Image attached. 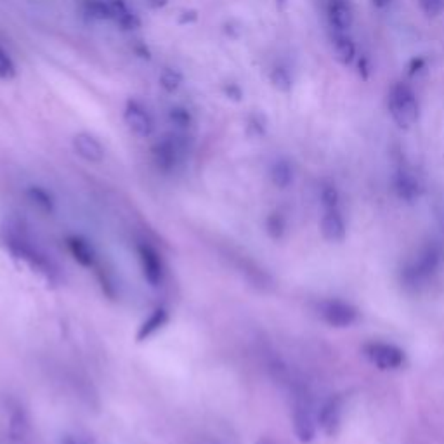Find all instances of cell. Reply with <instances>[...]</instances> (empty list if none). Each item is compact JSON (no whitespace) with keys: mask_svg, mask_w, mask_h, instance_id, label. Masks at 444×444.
I'll return each mask as SVG.
<instances>
[{"mask_svg":"<svg viewBox=\"0 0 444 444\" xmlns=\"http://www.w3.org/2000/svg\"><path fill=\"white\" fill-rule=\"evenodd\" d=\"M0 245L4 247L9 255H12V259L28 266L47 283H59V266L26 226L19 224V222H6L0 228Z\"/></svg>","mask_w":444,"mask_h":444,"instance_id":"cell-1","label":"cell"},{"mask_svg":"<svg viewBox=\"0 0 444 444\" xmlns=\"http://www.w3.org/2000/svg\"><path fill=\"white\" fill-rule=\"evenodd\" d=\"M441 259H443V250L437 243H427L412 262L406 264L401 271V281L406 288L423 287L430 278L439 269Z\"/></svg>","mask_w":444,"mask_h":444,"instance_id":"cell-2","label":"cell"},{"mask_svg":"<svg viewBox=\"0 0 444 444\" xmlns=\"http://www.w3.org/2000/svg\"><path fill=\"white\" fill-rule=\"evenodd\" d=\"M418 99L406 84H396L389 94V113L399 128H409L418 120Z\"/></svg>","mask_w":444,"mask_h":444,"instance_id":"cell-3","label":"cell"},{"mask_svg":"<svg viewBox=\"0 0 444 444\" xmlns=\"http://www.w3.org/2000/svg\"><path fill=\"white\" fill-rule=\"evenodd\" d=\"M293 413H291V420H293V430L295 436L300 443H311L316 436L318 430V415L313 409V403H311L309 396L306 394L304 389L299 385H295L293 392Z\"/></svg>","mask_w":444,"mask_h":444,"instance_id":"cell-4","label":"cell"},{"mask_svg":"<svg viewBox=\"0 0 444 444\" xmlns=\"http://www.w3.org/2000/svg\"><path fill=\"white\" fill-rule=\"evenodd\" d=\"M6 422L11 444H33V422L28 409L19 399L9 398L6 401Z\"/></svg>","mask_w":444,"mask_h":444,"instance_id":"cell-5","label":"cell"},{"mask_svg":"<svg viewBox=\"0 0 444 444\" xmlns=\"http://www.w3.org/2000/svg\"><path fill=\"white\" fill-rule=\"evenodd\" d=\"M151 157H153L158 171L164 172V174H171L186 157L184 137H179L175 134L164 135L151 148Z\"/></svg>","mask_w":444,"mask_h":444,"instance_id":"cell-6","label":"cell"},{"mask_svg":"<svg viewBox=\"0 0 444 444\" xmlns=\"http://www.w3.org/2000/svg\"><path fill=\"white\" fill-rule=\"evenodd\" d=\"M135 255H137L139 267H141L146 283L153 288H160L167 276V267H165L162 253L151 243L137 242L135 243Z\"/></svg>","mask_w":444,"mask_h":444,"instance_id":"cell-7","label":"cell"},{"mask_svg":"<svg viewBox=\"0 0 444 444\" xmlns=\"http://www.w3.org/2000/svg\"><path fill=\"white\" fill-rule=\"evenodd\" d=\"M365 356L380 369H398L405 365V352L394 344L385 342H369L365 345Z\"/></svg>","mask_w":444,"mask_h":444,"instance_id":"cell-8","label":"cell"},{"mask_svg":"<svg viewBox=\"0 0 444 444\" xmlns=\"http://www.w3.org/2000/svg\"><path fill=\"white\" fill-rule=\"evenodd\" d=\"M124 122L128 127V131L141 139L150 137L155 131V122L151 118L150 111L137 99H128L125 103Z\"/></svg>","mask_w":444,"mask_h":444,"instance_id":"cell-9","label":"cell"},{"mask_svg":"<svg viewBox=\"0 0 444 444\" xmlns=\"http://www.w3.org/2000/svg\"><path fill=\"white\" fill-rule=\"evenodd\" d=\"M318 314L323 318V321H327L330 327L345 328L351 327L358 321V309L354 306H351L349 302L344 300H323L318 304Z\"/></svg>","mask_w":444,"mask_h":444,"instance_id":"cell-10","label":"cell"},{"mask_svg":"<svg viewBox=\"0 0 444 444\" xmlns=\"http://www.w3.org/2000/svg\"><path fill=\"white\" fill-rule=\"evenodd\" d=\"M71 146H73V151L87 164H101L106 157L104 146L96 135L89 134V132H79L73 135Z\"/></svg>","mask_w":444,"mask_h":444,"instance_id":"cell-11","label":"cell"},{"mask_svg":"<svg viewBox=\"0 0 444 444\" xmlns=\"http://www.w3.org/2000/svg\"><path fill=\"white\" fill-rule=\"evenodd\" d=\"M327 19L331 32L347 33L354 23V12H352L349 0H328L327 2Z\"/></svg>","mask_w":444,"mask_h":444,"instance_id":"cell-12","label":"cell"},{"mask_svg":"<svg viewBox=\"0 0 444 444\" xmlns=\"http://www.w3.org/2000/svg\"><path fill=\"white\" fill-rule=\"evenodd\" d=\"M66 247L68 250H70L71 257H73L75 262H79L80 266L87 267V269L97 267L99 255H97L96 247H94L89 240L80 235H71L66 238Z\"/></svg>","mask_w":444,"mask_h":444,"instance_id":"cell-13","label":"cell"},{"mask_svg":"<svg viewBox=\"0 0 444 444\" xmlns=\"http://www.w3.org/2000/svg\"><path fill=\"white\" fill-rule=\"evenodd\" d=\"M168 320H171V314H168L167 307L164 306L155 307V309L148 314V318L139 325V330L137 334H135V340H137L139 344H141V342L150 340L151 337H155L158 331H162L165 327H167Z\"/></svg>","mask_w":444,"mask_h":444,"instance_id":"cell-14","label":"cell"},{"mask_svg":"<svg viewBox=\"0 0 444 444\" xmlns=\"http://www.w3.org/2000/svg\"><path fill=\"white\" fill-rule=\"evenodd\" d=\"M321 235L328 242H342L345 236V222L342 217L340 206L334 209H323L321 217Z\"/></svg>","mask_w":444,"mask_h":444,"instance_id":"cell-15","label":"cell"},{"mask_svg":"<svg viewBox=\"0 0 444 444\" xmlns=\"http://www.w3.org/2000/svg\"><path fill=\"white\" fill-rule=\"evenodd\" d=\"M342 422V399L331 398L323 405V408L318 413V425L323 429L325 434L334 436L338 430Z\"/></svg>","mask_w":444,"mask_h":444,"instance_id":"cell-16","label":"cell"},{"mask_svg":"<svg viewBox=\"0 0 444 444\" xmlns=\"http://www.w3.org/2000/svg\"><path fill=\"white\" fill-rule=\"evenodd\" d=\"M110 8H111V19H113L122 30H125V32H132V30H137L139 26H141V19H139V16L128 8L125 0H110Z\"/></svg>","mask_w":444,"mask_h":444,"instance_id":"cell-17","label":"cell"},{"mask_svg":"<svg viewBox=\"0 0 444 444\" xmlns=\"http://www.w3.org/2000/svg\"><path fill=\"white\" fill-rule=\"evenodd\" d=\"M331 49H334L335 59L344 66L354 63L356 59V44L351 37L344 32H331Z\"/></svg>","mask_w":444,"mask_h":444,"instance_id":"cell-18","label":"cell"},{"mask_svg":"<svg viewBox=\"0 0 444 444\" xmlns=\"http://www.w3.org/2000/svg\"><path fill=\"white\" fill-rule=\"evenodd\" d=\"M392 186H394L396 195L405 202H413L418 198L420 195V184L413 174L406 171L396 172L394 179H392Z\"/></svg>","mask_w":444,"mask_h":444,"instance_id":"cell-19","label":"cell"},{"mask_svg":"<svg viewBox=\"0 0 444 444\" xmlns=\"http://www.w3.org/2000/svg\"><path fill=\"white\" fill-rule=\"evenodd\" d=\"M26 200L35 206L39 212L47 213V215H52L56 212V200H54L52 193L49 189H46L44 186L32 184L26 188L25 191Z\"/></svg>","mask_w":444,"mask_h":444,"instance_id":"cell-20","label":"cell"},{"mask_svg":"<svg viewBox=\"0 0 444 444\" xmlns=\"http://www.w3.org/2000/svg\"><path fill=\"white\" fill-rule=\"evenodd\" d=\"M269 175L276 188L284 189L293 182V167H291V164L288 160L280 158V160H276L271 165Z\"/></svg>","mask_w":444,"mask_h":444,"instance_id":"cell-21","label":"cell"},{"mask_svg":"<svg viewBox=\"0 0 444 444\" xmlns=\"http://www.w3.org/2000/svg\"><path fill=\"white\" fill-rule=\"evenodd\" d=\"M182 82H184V75H182V71H179L177 68H164L160 73V79H158V84L164 89V93L167 94L177 93L181 89Z\"/></svg>","mask_w":444,"mask_h":444,"instance_id":"cell-22","label":"cell"},{"mask_svg":"<svg viewBox=\"0 0 444 444\" xmlns=\"http://www.w3.org/2000/svg\"><path fill=\"white\" fill-rule=\"evenodd\" d=\"M84 12L87 15V18L96 19V21L111 19L110 0H86L84 2Z\"/></svg>","mask_w":444,"mask_h":444,"instance_id":"cell-23","label":"cell"},{"mask_svg":"<svg viewBox=\"0 0 444 444\" xmlns=\"http://www.w3.org/2000/svg\"><path fill=\"white\" fill-rule=\"evenodd\" d=\"M269 80L274 89L280 90V93H288L291 89V75L284 66H274L271 70Z\"/></svg>","mask_w":444,"mask_h":444,"instance_id":"cell-24","label":"cell"},{"mask_svg":"<svg viewBox=\"0 0 444 444\" xmlns=\"http://www.w3.org/2000/svg\"><path fill=\"white\" fill-rule=\"evenodd\" d=\"M168 122L177 128H189L193 125V115L188 108L174 106L168 111Z\"/></svg>","mask_w":444,"mask_h":444,"instance_id":"cell-25","label":"cell"},{"mask_svg":"<svg viewBox=\"0 0 444 444\" xmlns=\"http://www.w3.org/2000/svg\"><path fill=\"white\" fill-rule=\"evenodd\" d=\"M16 75H18V68H16L15 61L9 56L8 50L0 46V80H15Z\"/></svg>","mask_w":444,"mask_h":444,"instance_id":"cell-26","label":"cell"},{"mask_svg":"<svg viewBox=\"0 0 444 444\" xmlns=\"http://www.w3.org/2000/svg\"><path fill=\"white\" fill-rule=\"evenodd\" d=\"M321 205H323V209H334V206H338V191L334 184H330V182L321 186Z\"/></svg>","mask_w":444,"mask_h":444,"instance_id":"cell-27","label":"cell"},{"mask_svg":"<svg viewBox=\"0 0 444 444\" xmlns=\"http://www.w3.org/2000/svg\"><path fill=\"white\" fill-rule=\"evenodd\" d=\"M266 228L267 233H269L273 238H281L284 233V219L280 213H271V215L267 217Z\"/></svg>","mask_w":444,"mask_h":444,"instance_id":"cell-28","label":"cell"},{"mask_svg":"<svg viewBox=\"0 0 444 444\" xmlns=\"http://www.w3.org/2000/svg\"><path fill=\"white\" fill-rule=\"evenodd\" d=\"M418 6L427 18H436L443 12L444 0H418Z\"/></svg>","mask_w":444,"mask_h":444,"instance_id":"cell-29","label":"cell"},{"mask_svg":"<svg viewBox=\"0 0 444 444\" xmlns=\"http://www.w3.org/2000/svg\"><path fill=\"white\" fill-rule=\"evenodd\" d=\"M59 444H96L94 439L82 432H64L59 437Z\"/></svg>","mask_w":444,"mask_h":444,"instance_id":"cell-30","label":"cell"},{"mask_svg":"<svg viewBox=\"0 0 444 444\" xmlns=\"http://www.w3.org/2000/svg\"><path fill=\"white\" fill-rule=\"evenodd\" d=\"M222 93H224V96L228 97L229 101H235V103H240V101L243 99V89L235 82L226 84V86L222 87Z\"/></svg>","mask_w":444,"mask_h":444,"instance_id":"cell-31","label":"cell"},{"mask_svg":"<svg viewBox=\"0 0 444 444\" xmlns=\"http://www.w3.org/2000/svg\"><path fill=\"white\" fill-rule=\"evenodd\" d=\"M132 50H134L135 56L142 57V59H151V50H150V47L146 46L144 42H135L134 46H132Z\"/></svg>","mask_w":444,"mask_h":444,"instance_id":"cell-32","label":"cell"},{"mask_svg":"<svg viewBox=\"0 0 444 444\" xmlns=\"http://www.w3.org/2000/svg\"><path fill=\"white\" fill-rule=\"evenodd\" d=\"M195 21H198V12L196 11H184L179 16V25H191Z\"/></svg>","mask_w":444,"mask_h":444,"instance_id":"cell-33","label":"cell"},{"mask_svg":"<svg viewBox=\"0 0 444 444\" xmlns=\"http://www.w3.org/2000/svg\"><path fill=\"white\" fill-rule=\"evenodd\" d=\"M425 66V61L423 59H413L412 66H409V75H415V73H418V71H422V68Z\"/></svg>","mask_w":444,"mask_h":444,"instance_id":"cell-34","label":"cell"},{"mask_svg":"<svg viewBox=\"0 0 444 444\" xmlns=\"http://www.w3.org/2000/svg\"><path fill=\"white\" fill-rule=\"evenodd\" d=\"M167 2H168V0H150L151 8H155V9L165 8V6H167Z\"/></svg>","mask_w":444,"mask_h":444,"instance_id":"cell-35","label":"cell"},{"mask_svg":"<svg viewBox=\"0 0 444 444\" xmlns=\"http://www.w3.org/2000/svg\"><path fill=\"white\" fill-rule=\"evenodd\" d=\"M391 4V0H374V6L378 9H384Z\"/></svg>","mask_w":444,"mask_h":444,"instance_id":"cell-36","label":"cell"},{"mask_svg":"<svg viewBox=\"0 0 444 444\" xmlns=\"http://www.w3.org/2000/svg\"><path fill=\"white\" fill-rule=\"evenodd\" d=\"M257 444H274V443H271V441H267V439H262V441H259Z\"/></svg>","mask_w":444,"mask_h":444,"instance_id":"cell-37","label":"cell"}]
</instances>
